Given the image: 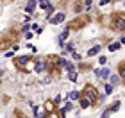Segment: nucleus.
Wrapping results in <instances>:
<instances>
[{
  "label": "nucleus",
  "instance_id": "f257e3e1",
  "mask_svg": "<svg viewBox=\"0 0 125 118\" xmlns=\"http://www.w3.org/2000/svg\"><path fill=\"white\" fill-rule=\"evenodd\" d=\"M82 97L88 98L91 104H95L96 100H98V91H96L95 86H91V84H86V86H84V89H82Z\"/></svg>",
  "mask_w": 125,
  "mask_h": 118
},
{
  "label": "nucleus",
  "instance_id": "f03ea898",
  "mask_svg": "<svg viewBox=\"0 0 125 118\" xmlns=\"http://www.w3.org/2000/svg\"><path fill=\"white\" fill-rule=\"evenodd\" d=\"M111 27H113V29H116V31H125V16H123V13L113 14Z\"/></svg>",
  "mask_w": 125,
  "mask_h": 118
},
{
  "label": "nucleus",
  "instance_id": "7ed1b4c3",
  "mask_svg": "<svg viewBox=\"0 0 125 118\" xmlns=\"http://www.w3.org/2000/svg\"><path fill=\"white\" fill-rule=\"evenodd\" d=\"M64 18H66L64 13H55L52 18H50V23H52V25H59V23H62V21H64Z\"/></svg>",
  "mask_w": 125,
  "mask_h": 118
},
{
  "label": "nucleus",
  "instance_id": "20e7f679",
  "mask_svg": "<svg viewBox=\"0 0 125 118\" xmlns=\"http://www.w3.org/2000/svg\"><path fill=\"white\" fill-rule=\"evenodd\" d=\"M47 63H45V61H36V64H34V72H36V74H41V72H45L47 70Z\"/></svg>",
  "mask_w": 125,
  "mask_h": 118
},
{
  "label": "nucleus",
  "instance_id": "39448f33",
  "mask_svg": "<svg viewBox=\"0 0 125 118\" xmlns=\"http://www.w3.org/2000/svg\"><path fill=\"white\" fill-rule=\"evenodd\" d=\"M68 98H70V102H72V100H73V102H75V100H81L82 98V93L77 91V89H73V91L68 93Z\"/></svg>",
  "mask_w": 125,
  "mask_h": 118
},
{
  "label": "nucleus",
  "instance_id": "423d86ee",
  "mask_svg": "<svg viewBox=\"0 0 125 118\" xmlns=\"http://www.w3.org/2000/svg\"><path fill=\"white\" fill-rule=\"evenodd\" d=\"M18 63L20 66H23V64H27V63H32V59H31V55H23V57H18L14 61V64Z\"/></svg>",
  "mask_w": 125,
  "mask_h": 118
},
{
  "label": "nucleus",
  "instance_id": "0eeeda50",
  "mask_svg": "<svg viewBox=\"0 0 125 118\" xmlns=\"http://www.w3.org/2000/svg\"><path fill=\"white\" fill-rule=\"evenodd\" d=\"M95 74L98 75L100 79H109V70H107V68H102V70H95Z\"/></svg>",
  "mask_w": 125,
  "mask_h": 118
},
{
  "label": "nucleus",
  "instance_id": "6e6552de",
  "mask_svg": "<svg viewBox=\"0 0 125 118\" xmlns=\"http://www.w3.org/2000/svg\"><path fill=\"white\" fill-rule=\"evenodd\" d=\"M36 7H38V2H29V4L25 5V13H27V14H29V13L32 14V13H34V9H36Z\"/></svg>",
  "mask_w": 125,
  "mask_h": 118
},
{
  "label": "nucleus",
  "instance_id": "1a4fd4ad",
  "mask_svg": "<svg viewBox=\"0 0 125 118\" xmlns=\"http://www.w3.org/2000/svg\"><path fill=\"white\" fill-rule=\"evenodd\" d=\"M118 75L122 77V81H125V61H122V63L118 64Z\"/></svg>",
  "mask_w": 125,
  "mask_h": 118
},
{
  "label": "nucleus",
  "instance_id": "9d476101",
  "mask_svg": "<svg viewBox=\"0 0 125 118\" xmlns=\"http://www.w3.org/2000/svg\"><path fill=\"white\" fill-rule=\"evenodd\" d=\"M100 50H102V47H100V45H96V47H93L91 50H88V57H93V55H96V54L100 52Z\"/></svg>",
  "mask_w": 125,
  "mask_h": 118
},
{
  "label": "nucleus",
  "instance_id": "9b49d317",
  "mask_svg": "<svg viewBox=\"0 0 125 118\" xmlns=\"http://www.w3.org/2000/svg\"><path fill=\"white\" fill-rule=\"evenodd\" d=\"M38 5H39V9H43V11H48L50 7H52V2H38Z\"/></svg>",
  "mask_w": 125,
  "mask_h": 118
},
{
  "label": "nucleus",
  "instance_id": "f8f14e48",
  "mask_svg": "<svg viewBox=\"0 0 125 118\" xmlns=\"http://www.w3.org/2000/svg\"><path fill=\"white\" fill-rule=\"evenodd\" d=\"M89 106H91V102H89L88 98H84V97H82V98H81V107H82V109H88Z\"/></svg>",
  "mask_w": 125,
  "mask_h": 118
},
{
  "label": "nucleus",
  "instance_id": "ddd939ff",
  "mask_svg": "<svg viewBox=\"0 0 125 118\" xmlns=\"http://www.w3.org/2000/svg\"><path fill=\"white\" fill-rule=\"evenodd\" d=\"M120 47H122L120 41H116V43H111L109 45V50H111V52H116V50H120Z\"/></svg>",
  "mask_w": 125,
  "mask_h": 118
},
{
  "label": "nucleus",
  "instance_id": "4468645a",
  "mask_svg": "<svg viewBox=\"0 0 125 118\" xmlns=\"http://www.w3.org/2000/svg\"><path fill=\"white\" fill-rule=\"evenodd\" d=\"M68 79H70L72 82H75L77 79H79V72H77V70H75V72H70V75H68Z\"/></svg>",
  "mask_w": 125,
  "mask_h": 118
},
{
  "label": "nucleus",
  "instance_id": "2eb2a0df",
  "mask_svg": "<svg viewBox=\"0 0 125 118\" xmlns=\"http://www.w3.org/2000/svg\"><path fill=\"white\" fill-rule=\"evenodd\" d=\"M118 77H120V75H111V82L109 84L113 88H115V84H120V79H118Z\"/></svg>",
  "mask_w": 125,
  "mask_h": 118
},
{
  "label": "nucleus",
  "instance_id": "dca6fc26",
  "mask_svg": "<svg viewBox=\"0 0 125 118\" xmlns=\"http://www.w3.org/2000/svg\"><path fill=\"white\" fill-rule=\"evenodd\" d=\"M118 109H120V102H118V100H116V102H115V104H113L111 107H109V111H111V113H116Z\"/></svg>",
  "mask_w": 125,
  "mask_h": 118
},
{
  "label": "nucleus",
  "instance_id": "f3484780",
  "mask_svg": "<svg viewBox=\"0 0 125 118\" xmlns=\"http://www.w3.org/2000/svg\"><path fill=\"white\" fill-rule=\"evenodd\" d=\"M113 93V86H111V84H105V86H104V95H111Z\"/></svg>",
  "mask_w": 125,
  "mask_h": 118
},
{
  "label": "nucleus",
  "instance_id": "a211bd4d",
  "mask_svg": "<svg viewBox=\"0 0 125 118\" xmlns=\"http://www.w3.org/2000/svg\"><path fill=\"white\" fill-rule=\"evenodd\" d=\"M27 48H31V52H32V54H36V52H38V48L34 47L32 43H27Z\"/></svg>",
  "mask_w": 125,
  "mask_h": 118
},
{
  "label": "nucleus",
  "instance_id": "6ab92c4d",
  "mask_svg": "<svg viewBox=\"0 0 125 118\" xmlns=\"http://www.w3.org/2000/svg\"><path fill=\"white\" fill-rule=\"evenodd\" d=\"M66 50H68V52H72V54L75 52V48H73V43H68V45H66Z\"/></svg>",
  "mask_w": 125,
  "mask_h": 118
},
{
  "label": "nucleus",
  "instance_id": "aec40b11",
  "mask_svg": "<svg viewBox=\"0 0 125 118\" xmlns=\"http://www.w3.org/2000/svg\"><path fill=\"white\" fill-rule=\"evenodd\" d=\"M82 5H84L86 9H89V7L93 5V2H91V0H86V2H82Z\"/></svg>",
  "mask_w": 125,
  "mask_h": 118
},
{
  "label": "nucleus",
  "instance_id": "412c9836",
  "mask_svg": "<svg viewBox=\"0 0 125 118\" xmlns=\"http://www.w3.org/2000/svg\"><path fill=\"white\" fill-rule=\"evenodd\" d=\"M98 63H100V64H105V63H107V59L104 57V55H100V57H98Z\"/></svg>",
  "mask_w": 125,
  "mask_h": 118
},
{
  "label": "nucleus",
  "instance_id": "4be33fe9",
  "mask_svg": "<svg viewBox=\"0 0 125 118\" xmlns=\"http://www.w3.org/2000/svg\"><path fill=\"white\" fill-rule=\"evenodd\" d=\"M109 116H111V111H109V109H105V111H104V115H102V118H109Z\"/></svg>",
  "mask_w": 125,
  "mask_h": 118
},
{
  "label": "nucleus",
  "instance_id": "5701e85b",
  "mask_svg": "<svg viewBox=\"0 0 125 118\" xmlns=\"http://www.w3.org/2000/svg\"><path fill=\"white\" fill-rule=\"evenodd\" d=\"M23 36H25V39H32V36H34V34H32V31H31V32H25Z\"/></svg>",
  "mask_w": 125,
  "mask_h": 118
},
{
  "label": "nucleus",
  "instance_id": "b1692460",
  "mask_svg": "<svg viewBox=\"0 0 125 118\" xmlns=\"http://www.w3.org/2000/svg\"><path fill=\"white\" fill-rule=\"evenodd\" d=\"M64 109H66V111H70V109H73V102H68Z\"/></svg>",
  "mask_w": 125,
  "mask_h": 118
},
{
  "label": "nucleus",
  "instance_id": "393cba45",
  "mask_svg": "<svg viewBox=\"0 0 125 118\" xmlns=\"http://www.w3.org/2000/svg\"><path fill=\"white\" fill-rule=\"evenodd\" d=\"M14 116H18V118H27L25 115H21V113H20V111H14Z\"/></svg>",
  "mask_w": 125,
  "mask_h": 118
},
{
  "label": "nucleus",
  "instance_id": "a878e982",
  "mask_svg": "<svg viewBox=\"0 0 125 118\" xmlns=\"http://www.w3.org/2000/svg\"><path fill=\"white\" fill-rule=\"evenodd\" d=\"M54 102H55V104H59V102H61V95H55V98H54Z\"/></svg>",
  "mask_w": 125,
  "mask_h": 118
},
{
  "label": "nucleus",
  "instance_id": "bb28decb",
  "mask_svg": "<svg viewBox=\"0 0 125 118\" xmlns=\"http://www.w3.org/2000/svg\"><path fill=\"white\" fill-rule=\"evenodd\" d=\"M107 4H109V0H100L98 2V5H107Z\"/></svg>",
  "mask_w": 125,
  "mask_h": 118
},
{
  "label": "nucleus",
  "instance_id": "cd10ccee",
  "mask_svg": "<svg viewBox=\"0 0 125 118\" xmlns=\"http://www.w3.org/2000/svg\"><path fill=\"white\" fill-rule=\"evenodd\" d=\"M5 55H7V57H13V55H14V50H9V52L5 54Z\"/></svg>",
  "mask_w": 125,
  "mask_h": 118
}]
</instances>
